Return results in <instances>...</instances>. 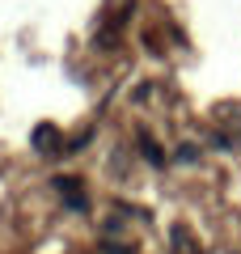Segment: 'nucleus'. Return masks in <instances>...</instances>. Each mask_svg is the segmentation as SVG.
Returning a JSON list of instances; mask_svg holds the SVG:
<instances>
[{"mask_svg": "<svg viewBox=\"0 0 241 254\" xmlns=\"http://www.w3.org/2000/svg\"><path fill=\"white\" fill-rule=\"evenodd\" d=\"M106 254H131L127 246H106Z\"/></svg>", "mask_w": 241, "mask_h": 254, "instance_id": "obj_1", "label": "nucleus"}]
</instances>
